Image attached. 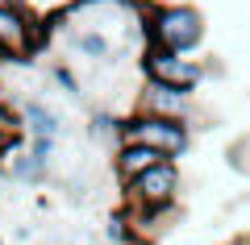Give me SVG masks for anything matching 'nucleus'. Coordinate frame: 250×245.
<instances>
[{
  "instance_id": "obj_1",
  "label": "nucleus",
  "mask_w": 250,
  "mask_h": 245,
  "mask_svg": "<svg viewBox=\"0 0 250 245\" xmlns=\"http://www.w3.org/2000/svg\"><path fill=\"white\" fill-rule=\"evenodd\" d=\"M117 141H142V146L163 150L167 158H184L188 150H192L188 121H179V116H159V113H142V108L117 125Z\"/></svg>"
},
{
  "instance_id": "obj_2",
  "label": "nucleus",
  "mask_w": 250,
  "mask_h": 245,
  "mask_svg": "<svg viewBox=\"0 0 250 245\" xmlns=\"http://www.w3.org/2000/svg\"><path fill=\"white\" fill-rule=\"evenodd\" d=\"M150 46H163V50H179L192 54L200 42H205V17L192 4H159L150 13Z\"/></svg>"
},
{
  "instance_id": "obj_3",
  "label": "nucleus",
  "mask_w": 250,
  "mask_h": 245,
  "mask_svg": "<svg viewBox=\"0 0 250 245\" xmlns=\"http://www.w3.org/2000/svg\"><path fill=\"white\" fill-rule=\"evenodd\" d=\"M125 195H129V204L142 208V212L171 208L175 195H179V167H175V158H163V162L146 167L142 175H134L129 183H125Z\"/></svg>"
},
{
  "instance_id": "obj_4",
  "label": "nucleus",
  "mask_w": 250,
  "mask_h": 245,
  "mask_svg": "<svg viewBox=\"0 0 250 245\" xmlns=\"http://www.w3.org/2000/svg\"><path fill=\"white\" fill-rule=\"evenodd\" d=\"M142 71L146 79H159V83H171V88H184V92H196L200 79H205V71L192 58H184L179 50H163V46H150L142 54Z\"/></svg>"
},
{
  "instance_id": "obj_5",
  "label": "nucleus",
  "mask_w": 250,
  "mask_h": 245,
  "mask_svg": "<svg viewBox=\"0 0 250 245\" xmlns=\"http://www.w3.org/2000/svg\"><path fill=\"white\" fill-rule=\"evenodd\" d=\"M138 108H142V113H159V116H179V121H188V116H192V92L171 88V83H159V79H146L142 92H138Z\"/></svg>"
},
{
  "instance_id": "obj_6",
  "label": "nucleus",
  "mask_w": 250,
  "mask_h": 245,
  "mask_svg": "<svg viewBox=\"0 0 250 245\" xmlns=\"http://www.w3.org/2000/svg\"><path fill=\"white\" fill-rule=\"evenodd\" d=\"M0 42H4L9 54H17V58H25L42 42L38 25L25 17V4H0Z\"/></svg>"
},
{
  "instance_id": "obj_7",
  "label": "nucleus",
  "mask_w": 250,
  "mask_h": 245,
  "mask_svg": "<svg viewBox=\"0 0 250 245\" xmlns=\"http://www.w3.org/2000/svg\"><path fill=\"white\" fill-rule=\"evenodd\" d=\"M163 150H154V146H142V141H121L117 146V158H113V167H117V175L129 183L134 175H142L146 167H154V162H163Z\"/></svg>"
},
{
  "instance_id": "obj_8",
  "label": "nucleus",
  "mask_w": 250,
  "mask_h": 245,
  "mask_svg": "<svg viewBox=\"0 0 250 245\" xmlns=\"http://www.w3.org/2000/svg\"><path fill=\"white\" fill-rule=\"evenodd\" d=\"M9 175L21 179V183H46V179H50V154H46V150H38V146L13 150Z\"/></svg>"
},
{
  "instance_id": "obj_9",
  "label": "nucleus",
  "mask_w": 250,
  "mask_h": 245,
  "mask_svg": "<svg viewBox=\"0 0 250 245\" xmlns=\"http://www.w3.org/2000/svg\"><path fill=\"white\" fill-rule=\"evenodd\" d=\"M21 125H25V137H34V141H54L62 133V121L42 104V100H29V104L21 108Z\"/></svg>"
},
{
  "instance_id": "obj_10",
  "label": "nucleus",
  "mask_w": 250,
  "mask_h": 245,
  "mask_svg": "<svg viewBox=\"0 0 250 245\" xmlns=\"http://www.w3.org/2000/svg\"><path fill=\"white\" fill-rule=\"evenodd\" d=\"M71 46L80 54H88V58H108V50H113V42H108L100 29H83V34H75Z\"/></svg>"
},
{
  "instance_id": "obj_11",
  "label": "nucleus",
  "mask_w": 250,
  "mask_h": 245,
  "mask_svg": "<svg viewBox=\"0 0 250 245\" xmlns=\"http://www.w3.org/2000/svg\"><path fill=\"white\" fill-rule=\"evenodd\" d=\"M54 83H59L62 92H67V96H83V88H80V79H75V71L71 67H62V62H54Z\"/></svg>"
},
{
  "instance_id": "obj_12",
  "label": "nucleus",
  "mask_w": 250,
  "mask_h": 245,
  "mask_svg": "<svg viewBox=\"0 0 250 245\" xmlns=\"http://www.w3.org/2000/svg\"><path fill=\"white\" fill-rule=\"evenodd\" d=\"M117 125H121V121H113L108 113H96V116H92V137H96V133H100V137H108V133L117 137Z\"/></svg>"
},
{
  "instance_id": "obj_13",
  "label": "nucleus",
  "mask_w": 250,
  "mask_h": 245,
  "mask_svg": "<svg viewBox=\"0 0 250 245\" xmlns=\"http://www.w3.org/2000/svg\"><path fill=\"white\" fill-rule=\"evenodd\" d=\"M9 58H13V54L4 50V42H0V67H4V62H9Z\"/></svg>"
},
{
  "instance_id": "obj_14",
  "label": "nucleus",
  "mask_w": 250,
  "mask_h": 245,
  "mask_svg": "<svg viewBox=\"0 0 250 245\" xmlns=\"http://www.w3.org/2000/svg\"><path fill=\"white\" fill-rule=\"evenodd\" d=\"M229 245H250V237H238V241H229Z\"/></svg>"
},
{
  "instance_id": "obj_15",
  "label": "nucleus",
  "mask_w": 250,
  "mask_h": 245,
  "mask_svg": "<svg viewBox=\"0 0 250 245\" xmlns=\"http://www.w3.org/2000/svg\"><path fill=\"white\" fill-rule=\"evenodd\" d=\"M0 4H25V0H0Z\"/></svg>"
},
{
  "instance_id": "obj_16",
  "label": "nucleus",
  "mask_w": 250,
  "mask_h": 245,
  "mask_svg": "<svg viewBox=\"0 0 250 245\" xmlns=\"http://www.w3.org/2000/svg\"><path fill=\"white\" fill-rule=\"evenodd\" d=\"M0 245H4V241H0Z\"/></svg>"
}]
</instances>
